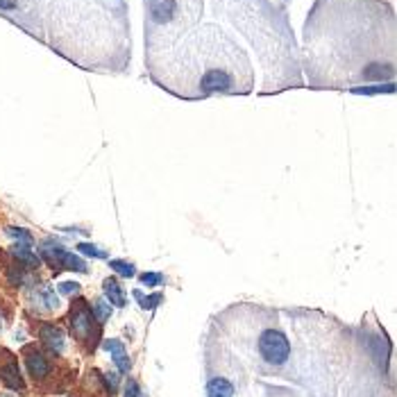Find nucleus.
<instances>
[{"label": "nucleus", "instance_id": "obj_4", "mask_svg": "<svg viewBox=\"0 0 397 397\" xmlns=\"http://www.w3.org/2000/svg\"><path fill=\"white\" fill-rule=\"evenodd\" d=\"M257 347L268 366H284L291 357V343H288L286 334L279 329H266L259 336Z\"/></svg>", "mask_w": 397, "mask_h": 397}, {"label": "nucleus", "instance_id": "obj_17", "mask_svg": "<svg viewBox=\"0 0 397 397\" xmlns=\"http://www.w3.org/2000/svg\"><path fill=\"white\" fill-rule=\"evenodd\" d=\"M132 293H134V297H137V300H139L141 309H148V311H152V309H155V306L161 302V295H152V297H146V295H143V293L139 291V288H137V291H132Z\"/></svg>", "mask_w": 397, "mask_h": 397}, {"label": "nucleus", "instance_id": "obj_9", "mask_svg": "<svg viewBox=\"0 0 397 397\" xmlns=\"http://www.w3.org/2000/svg\"><path fill=\"white\" fill-rule=\"evenodd\" d=\"M39 334H41L43 345H46L50 352H55V354H61V352H64L66 340H64V331H61L59 327H52V324H41Z\"/></svg>", "mask_w": 397, "mask_h": 397}, {"label": "nucleus", "instance_id": "obj_5", "mask_svg": "<svg viewBox=\"0 0 397 397\" xmlns=\"http://www.w3.org/2000/svg\"><path fill=\"white\" fill-rule=\"evenodd\" d=\"M41 250H43V257H46L52 266L57 268H68V270H77V273H87V264L80 257L70 255L64 248H61V243L57 241H43L41 243Z\"/></svg>", "mask_w": 397, "mask_h": 397}, {"label": "nucleus", "instance_id": "obj_10", "mask_svg": "<svg viewBox=\"0 0 397 397\" xmlns=\"http://www.w3.org/2000/svg\"><path fill=\"white\" fill-rule=\"evenodd\" d=\"M32 300H34V306H37L39 311H57L59 309V297H57V293L52 291L50 286H41V288H37V291H34V295H32Z\"/></svg>", "mask_w": 397, "mask_h": 397}, {"label": "nucleus", "instance_id": "obj_7", "mask_svg": "<svg viewBox=\"0 0 397 397\" xmlns=\"http://www.w3.org/2000/svg\"><path fill=\"white\" fill-rule=\"evenodd\" d=\"M25 368H28L30 377L37 379V382H41V379H46L50 375L48 359L39 350H28V352H25Z\"/></svg>", "mask_w": 397, "mask_h": 397}, {"label": "nucleus", "instance_id": "obj_13", "mask_svg": "<svg viewBox=\"0 0 397 397\" xmlns=\"http://www.w3.org/2000/svg\"><path fill=\"white\" fill-rule=\"evenodd\" d=\"M207 397H234V384L225 377H214L207 384Z\"/></svg>", "mask_w": 397, "mask_h": 397}, {"label": "nucleus", "instance_id": "obj_3", "mask_svg": "<svg viewBox=\"0 0 397 397\" xmlns=\"http://www.w3.org/2000/svg\"><path fill=\"white\" fill-rule=\"evenodd\" d=\"M202 0H146V41L150 57L168 50L197 21Z\"/></svg>", "mask_w": 397, "mask_h": 397}, {"label": "nucleus", "instance_id": "obj_20", "mask_svg": "<svg viewBox=\"0 0 397 397\" xmlns=\"http://www.w3.org/2000/svg\"><path fill=\"white\" fill-rule=\"evenodd\" d=\"M139 279H141L143 286H159L161 282H164V275L161 273H143Z\"/></svg>", "mask_w": 397, "mask_h": 397}, {"label": "nucleus", "instance_id": "obj_23", "mask_svg": "<svg viewBox=\"0 0 397 397\" xmlns=\"http://www.w3.org/2000/svg\"><path fill=\"white\" fill-rule=\"evenodd\" d=\"M19 0H0V10H14Z\"/></svg>", "mask_w": 397, "mask_h": 397}, {"label": "nucleus", "instance_id": "obj_15", "mask_svg": "<svg viewBox=\"0 0 397 397\" xmlns=\"http://www.w3.org/2000/svg\"><path fill=\"white\" fill-rule=\"evenodd\" d=\"M5 234L10 237L14 243H30V246H34V239H32V234L28 230H21V227H7Z\"/></svg>", "mask_w": 397, "mask_h": 397}, {"label": "nucleus", "instance_id": "obj_16", "mask_svg": "<svg viewBox=\"0 0 397 397\" xmlns=\"http://www.w3.org/2000/svg\"><path fill=\"white\" fill-rule=\"evenodd\" d=\"M110 266H112L114 273H119L123 277H134V275H137V268H134L132 264H128V261L114 259V261H110Z\"/></svg>", "mask_w": 397, "mask_h": 397}, {"label": "nucleus", "instance_id": "obj_1", "mask_svg": "<svg viewBox=\"0 0 397 397\" xmlns=\"http://www.w3.org/2000/svg\"><path fill=\"white\" fill-rule=\"evenodd\" d=\"M309 82L359 89L395 75V16L384 0H315L304 25Z\"/></svg>", "mask_w": 397, "mask_h": 397}, {"label": "nucleus", "instance_id": "obj_2", "mask_svg": "<svg viewBox=\"0 0 397 397\" xmlns=\"http://www.w3.org/2000/svg\"><path fill=\"white\" fill-rule=\"evenodd\" d=\"M152 80L179 98L250 93L255 70L220 25L204 23L186 32L164 52L150 57Z\"/></svg>", "mask_w": 397, "mask_h": 397}, {"label": "nucleus", "instance_id": "obj_24", "mask_svg": "<svg viewBox=\"0 0 397 397\" xmlns=\"http://www.w3.org/2000/svg\"><path fill=\"white\" fill-rule=\"evenodd\" d=\"M0 397H14L12 393H0Z\"/></svg>", "mask_w": 397, "mask_h": 397}, {"label": "nucleus", "instance_id": "obj_21", "mask_svg": "<svg viewBox=\"0 0 397 397\" xmlns=\"http://www.w3.org/2000/svg\"><path fill=\"white\" fill-rule=\"evenodd\" d=\"M57 291L64 293V295H75V293H80V284L77 282H61L57 286Z\"/></svg>", "mask_w": 397, "mask_h": 397}, {"label": "nucleus", "instance_id": "obj_11", "mask_svg": "<svg viewBox=\"0 0 397 397\" xmlns=\"http://www.w3.org/2000/svg\"><path fill=\"white\" fill-rule=\"evenodd\" d=\"M0 379H3V384L7 388H12V391H23L25 384H23V377L19 373V366H16V361H10L7 366L0 368Z\"/></svg>", "mask_w": 397, "mask_h": 397}, {"label": "nucleus", "instance_id": "obj_12", "mask_svg": "<svg viewBox=\"0 0 397 397\" xmlns=\"http://www.w3.org/2000/svg\"><path fill=\"white\" fill-rule=\"evenodd\" d=\"M12 255L16 257V261L23 266H30V268H37L41 264V259L34 255V250L30 243H14L12 246Z\"/></svg>", "mask_w": 397, "mask_h": 397}, {"label": "nucleus", "instance_id": "obj_25", "mask_svg": "<svg viewBox=\"0 0 397 397\" xmlns=\"http://www.w3.org/2000/svg\"><path fill=\"white\" fill-rule=\"evenodd\" d=\"M0 329H3V318H0Z\"/></svg>", "mask_w": 397, "mask_h": 397}, {"label": "nucleus", "instance_id": "obj_18", "mask_svg": "<svg viewBox=\"0 0 397 397\" xmlns=\"http://www.w3.org/2000/svg\"><path fill=\"white\" fill-rule=\"evenodd\" d=\"M77 252H82V255H87V257H96V259H105L107 257L105 250H100L98 246H91V243H80Z\"/></svg>", "mask_w": 397, "mask_h": 397}, {"label": "nucleus", "instance_id": "obj_22", "mask_svg": "<svg viewBox=\"0 0 397 397\" xmlns=\"http://www.w3.org/2000/svg\"><path fill=\"white\" fill-rule=\"evenodd\" d=\"M125 397H146V395H143V391L139 388V384L134 382V379H130L128 386H125Z\"/></svg>", "mask_w": 397, "mask_h": 397}, {"label": "nucleus", "instance_id": "obj_19", "mask_svg": "<svg viewBox=\"0 0 397 397\" xmlns=\"http://www.w3.org/2000/svg\"><path fill=\"white\" fill-rule=\"evenodd\" d=\"M93 315H96V318L98 320H100V322H105L107 318H110V313H112V306L110 304H107V302H103V300H96L93 302Z\"/></svg>", "mask_w": 397, "mask_h": 397}, {"label": "nucleus", "instance_id": "obj_8", "mask_svg": "<svg viewBox=\"0 0 397 397\" xmlns=\"http://www.w3.org/2000/svg\"><path fill=\"white\" fill-rule=\"evenodd\" d=\"M103 347L110 352L112 359H114V364L119 366V373L125 375V373H130V368H132V361L128 357V350H125V345L119 340V338H110V340H105L103 343Z\"/></svg>", "mask_w": 397, "mask_h": 397}, {"label": "nucleus", "instance_id": "obj_6", "mask_svg": "<svg viewBox=\"0 0 397 397\" xmlns=\"http://www.w3.org/2000/svg\"><path fill=\"white\" fill-rule=\"evenodd\" d=\"M70 329L77 340H89L93 336V313L89 311V306L80 300L70 309Z\"/></svg>", "mask_w": 397, "mask_h": 397}, {"label": "nucleus", "instance_id": "obj_14", "mask_svg": "<svg viewBox=\"0 0 397 397\" xmlns=\"http://www.w3.org/2000/svg\"><path fill=\"white\" fill-rule=\"evenodd\" d=\"M105 295H107V300H110V304L112 306H125V293H123V288L119 286V282H116V279H105Z\"/></svg>", "mask_w": 397, "mask_h": 397}]
</instances>
